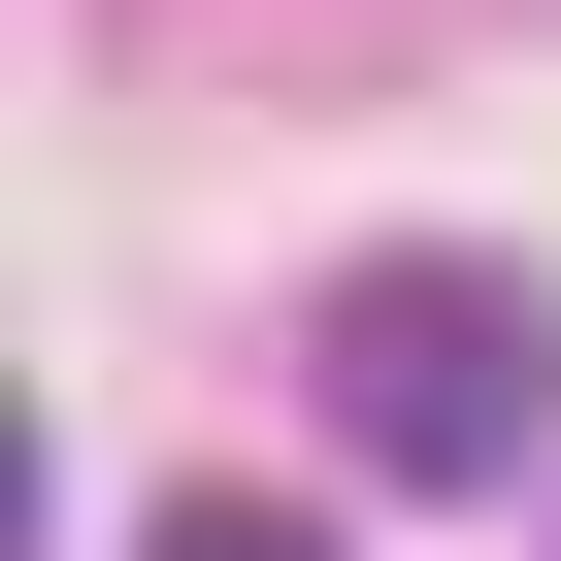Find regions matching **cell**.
Listing matches in <instances>:
<instances>
[{"mask_svg": "<svg viewBox=\"0 0 561 561\" xmlns=\"http://www.w3.org/2000/svg\"><path fill=\"white\" fill-rule=\"evenodd\" d=\"M133 561H331V528H298V495H165Z\"/></svg>", "mask_w": 561, "mask_h": 561, "instance_id": "cell-2", "label": "cell"}, {"mask_svg": "<svg viewBox=\"0 0 561 561\" xmlns=\"http://www.w3.org/2000/svg\"><path fill=\"white\" fill-rule=\"evenodd\" d=\"M331 430H364V495H528L561 462V298L528 264H364L331 298Z\"/></svg>", "mask_w": 561, "mask_h": 561, "instance_id": "cell-1", "label": "cell"}]
</instances>
